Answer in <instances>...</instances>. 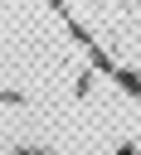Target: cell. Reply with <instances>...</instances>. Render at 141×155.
Segmentation results:
<instances>
[{"label": "cell", "mask_w": 141, "mask_h": 155, "mask_svg": "<svg viewBox=\"0 0 141 155\" xmlns=\"http://www.w3.org/2000/svg\"><path fill=\"white\" fill-rule=\"evenodd\" d=\"M112 78H117V87H122V92H131V97H141V78H136L131 68H117Z\"/></svg>", "instance_id": "cell-1"}, {"label": "cell", "mask_w": 141, "mask_h": 155, "mask_svg": "<svg viewBox=\"0 0 141 155\" xmlns=\"http://www.w3.org/2000/svg\"><path fill=\"white\" fill-rule=\"evenodd\" d=\"M117 155H136V150H131V145H122V150H117Z\"/></svg>", "instance_id": "cell-2"}]
</instances>
